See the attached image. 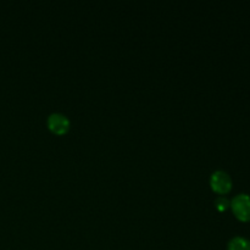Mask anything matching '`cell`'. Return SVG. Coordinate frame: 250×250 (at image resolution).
<instances>
[{"instance_id": "6da1fadb", "label": "cell", "mask_w": 250, "mask_h": 250, "mask_svg": "<svg viewBox=\"0 0 250 250\" xmlns=\"http://www.w3.org/2000/svg\"><path fill=\"white\" fill-rule=\"evenodd\" d=\"M229 208H231L233 215L239 221H250V195L244 194V193L236 195L231 200Z\"/></svg>"}, {"instance_id": "7a4b0ae2", "label": "cell", "mask_w": 250, "mask_h": 250, "mask_svg": "<svg viewBox=\"0 0 250 250\" xmlns=\"http://www.w3.org/2000/svg\"><path fill=\"white\" fill-rule=\"evenodd\" d=\"M232 178L226 171L217 170L210 176V187L216 194L226 195L232 189Z\"/></svg>"}, {"instance_id": "3957f363", "label": "cell", "mask_w": 250, "mask_h": 250, "mask_svg": "<svg viewBox=\"0 0 250 250\" xmlns=\"http://www.w3.org/2000/svg\"><path fill=\"white\" fill-rule=\"evenodd\" d=\"M46 125L51 133L56 134V136H63L70 131L71 121L66 115L61 114V112H53L49 115Z\"/></svg>"}, {"instance_id": "277c9868", "label": "cell", "mask_w": 250, "mask_h": 250, "mask_svg": "<svg viewBox=\"0 0 250 250\" xmlns=\"http://www.w3.org/2000/svg\"><path fill=\"white\" fill-rule=\"evenodd\" d=\"M227 250H250V241L244 237H233L227 244Z\"/></svg>"}, {"instance_id": "5b68a950", "label": "cell", "mask_w": 250, "mask_h": 250, "mask_svg": "<svg viewBox=\"0 0 250 250\" xmlns=\"http://www.w3.org/2000/svg\"><path fill=\"white\" fill-rule=\"evenodd\" d=\"M229 204H231V202H229L225 195H220V197H217L216 200H215V207H216V209L219 210V211H226L229 208Z\"/></svg>"}]
</instances>
